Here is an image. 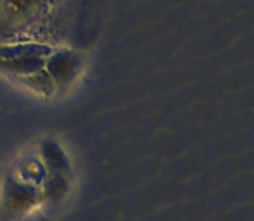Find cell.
Listing matches in <instances>:
<instances>
[{
  "label": "cell",
  "mask_w": 254,
  "mask_h": 221,
  "mask_svg": "<svg viewBox=\"0 0 254 221\" xmlns=\"http://www.w3.org/2000/svg\"><path fill=\"white\" fill-rule=\"evenodd\" d=\"M40 204H44L40 187L24 183L17 178L5 180L2 188V208L7 216L17 218Z\"/></svg>",
  "instance_id": "2"
},
{
  "label": "cell",
  "mask_w": 254,
  "mask_h": 221,
  "mask_svg": "<svg viewBox=\"0 0 254 221\" xmlns=\"http://www.w3.org/2000/svg\"><path fill=\"white\" fill-rule=\"evenodd\" d=\"M52 45L40 42H16L0 45V69L21 78L45 66V59L52 52Z\"/></svg>",
  "instance_id": "1"
},
{
  "label": "cell",
  "mask_w": 254,
  "mask_h": 221,
  "mask_svg": "<svg viewBox=\"0 0 254 221\" xmlns=\"http://www.w3.org/2000/svg\"><path fill=\"white\" fill-rule=\"evenodd\" d=\"M47 173L49 171L44 163H42V159L38 158V156H30V158H24L23 161L17 165L16 178L24 181V183L40 187V185L44 183Z\"/></svg>",
  "instance_id": "6"
},
{
  "label": "cell",
  "mask_w": 254,
  "mask_h": 221,
  "mask_svg": "<svg viewBox=\"0 0 254 221\" xmlns=\"http://www.w3.org/2000/svg\"><path fill=\"white\" fill-rule=\"evenodd\" d=\"M23 85H26L30 90H33L35 94L42 95V97H52L59 88L54 83V80L51 78V74L45 71V67L38 69L37 73H31L28 76H21L17 78Z\"/></svg>",
  "instance_id": "7"
},
{
  "label": "cell",
  "mask_w": 254,
  "mask_h": 221,
  "mask_svg": "<svg viewBox=\"0 0 254 221\" xmlns=\"http://www.w3.org/2000/svg\"><path fill=\"white\" fill-rule=\"evenodd\" d=\"M38 158L42 159V163L45 165L49 173H59L69 178H71V174H73L69 158H67V154L64 152V149L61 147L59 142H56L54 138H44V140L40 142Z\"/></svg>",
  "instance_id": "4"
},
{
  "label": "cell",
  "mask_w": 254,
  "mask_h": 221,
  "mask_svg": "<svg viewBox=\"0 0 254 221\" xmlns=\"http://www.w3.org/2000/svg\"><path fill=\"white\" fill-rule=\"evenodd\" d=\"M71 188V178L59 173H47L44 183L40 185L42 201L49 206H57L67 197Z\"/></svg>",
  "instance_id": "5"
},
{
  "label": "cell",
  "mask_w": 254,
  "mask_h": 221,
  "mask_svg": "<svg viewBox=\"0 0 254 221\" xmlns=\"http://www.w3.org/2000/svg\"><path fill=\"white\" fill-rule=\"evenodd\" d=\"M81 66H83V59L78 52L71 51V49L63 47H54L52 52L45 59V71L51 74L54 83L57 88L67 87L74 78L80 74Z\"/></svg>",
  "instance_id": "3"
}]
</instances>
